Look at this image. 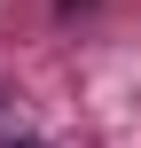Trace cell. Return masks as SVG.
I'll list each match as a JSON object with an SVG mask.
<instances>
[{"mask_svg": "<svg viewBox=\"0 0 141 148\" xmlns=\"http://www.w3.org/2000/svg\"><path fill=\"white\" fill-rule=\"evenodd\" d=\"M0 148H39V140H0Z\"/></svg>", "mask_w": 141, "mask_h": 148, "instance_id": "6da1fadb", "label": "cell"}]
</instances>
